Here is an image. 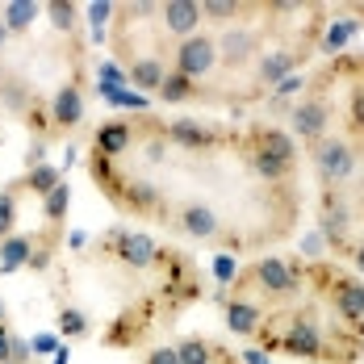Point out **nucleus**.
I'll use <instances>...</instances> for the list:
<instances>
[{
    "label": "nucleus",
    "instance_id": "1",
    "mask_svg": "<svg viewBox=\"0 0 364 364\" xmlns=\"http://www.w3.org/2000/svg\"><path fill=\"white\" fill-rule=\"evenodd\" d=\"M301 281H306V277H301V264L281 259V255L255 259V268L247 272V285H255L264 297H297Z\"/></svg>",
    "mask_w": 364,
    "mask_h": 364
},
{
    "label": "nucleus",
    "instance_id": "2",
    "mask_svg": "<svg viewBox=\"0 0 364 364\" xmlns=\"http://www.w3.org/2000/svg\"><path fill=\"white\" fill-rule=\"evenodd\" d=\"M310 159H314V172L323 184H343L356 176V146L348 139H323V143L310 146Z\"/></svg>",
    "mask_w": 364,
    "mask_h": 364
},
{
    "label": "nucleus",
    "instance_id": "3",
    "mask_svg": "<svg viewBox=\"0 0 364 364\" xmlns=\"http://www.w3.org/2000/svg\"><path fill=\"white\" fill-rule=\"evenodd\" d=\"M277 348L289 352V356H301V360H318L327 343H323V331L314 323V310H293L289 327L277 339Z\"/></svg>",
    "mask_w": 364,
    "mask_h": 364
},
{
    "label": "nucleus",
    "instance_id": "4",
    "mask_svg": "<svg viewBox=\"0 0 364 364\" xmlns=\"http://www.w3.org/2000/svg\"><path fill=\"white\" fill-rule=\"evenodd\" d=\"M218 68V42L210 34H193V38H184L181 46L172 50V72H181L188 75L193 84L201 80V75H210Z\"/></svg>",
    "mask_w": 364,
    "mask_h": 364
},
{
    "label": "nucleus",
    "instance_id": "5",
    "mask_svg": "<svg viewBox=\"0 0 364 364\" xmlns=\"http://www.w3.org/2000/svg\"><path fill=\"white\" fill-rule=\"evenodd\" d=\"M327 126H331V105L323 97H301L297 105L289 109V134L301 139V143H323L327 139Z\"/></svg>",
    "mask_w": 364,
    "mask_h": 364
},
{
    "label": "nucleus",
    "instance_id": "6",
    "mask_svg": "<svg viewBox=\"0 0 364 364\" xmlns=\"http://www.w3.org/2000/svg\"><path fill=\"white\" fill-rule=\"evenodd\" d=\"M105 252L117 255V259H122L126 268H139V272H146L151 264H159V259H164V252H159V247H155V243H151L146 235L122 230V226L105 235Z\"/></svg>",
    "mask_w": 364,
    "mask_h": 364
},
{
    "label": "nucleus",
    "instance_id": "7",
    "mask_svg": "<svg viewBox=\"0 0 364 364\" xmlns=\"http://www.w3.org/2000/svg\"><path fill=\"white\" fill-rule=\"evenodd\" d=\"M164 139L172 146H181V151H214L222 143V130L197 122V117H176V122L164 126Z\"/></svg>",
    "mask_w": 364,
    "mask_h": 364
},
{
    "label": "nucleus",
    "instance_id": "8",
    "mask_svg": "<svg viewBox=\"0 0 364 364\" xmlns=\"http://www.w3.org/2000/svg\"><path fill=\"white\" fill-rule=\"evenodd\" d=\"M80 122H84V88H80L75 80H68V84L50 97V130H55V134H68Z\"/></svg>",
    "mask_w": 364,
    "mask_h": 364
},
{
    "label": "nucleus",
    "instance_id": "9",
    "mask_svg": "<svg viewBox=\"0 0 364 364\" xmlns=\"http://www.w3.org/2000/svg\"><path fill=\"white\" fill-rule=\"evenodd\" d=\"M214 42H218V63H226V68H243V63L259 59V34L247 26H230Z\"/></svg>",
    "mask_w": 364,
    "mask_h": 364
},
{
    "label": "nucleus",
    "instance_id": "10",
    "mask_svg": "<svg viewBox=\"0 0 364 364\" xmlns=\"http://www.w3.org/2000/svg\"><path fill=\"white\" fill-rule=\"evenodd\" d=\"M159 21H164L168 34H176L181 42L193 38L201 30V0H164L159 4Z\"/></svg>",
    "mask_w": 364,
    "mask_h": 364
},
{
    "label": "nucleus",
    "instance_id": "11",
    "mask_svg": "<svg viewBox=\"0 0 364 364\" xmlns=\"http://www.w3.org/2000/svg\"><path fill=\"white\" fill-rule=\"evenodd\" d=\"M331 306H335V314L343 323H364V281H356V277H335Z\"/></svg>",
    "mask_w": 364,
    "mask_h": 364
},
{
    "label": "nucleus",
    "instance_id": "12",
    "mask_svg": "<svg viewBox=\"0 0 364 364\" xmlns=\"http://www.w3.org/2000/svg\"><path fill=\"white\" fill-rule=\"evenodd\" d=\"M176 222H181L184 235H193V239H218L222 235L218 214H214V205H205V201H184Z\"/></svg>",
    "mask_w": 364,
    "mask_h": 364
},
{
    "label": "nucleus",
    "instance_id": "13",
    "mask_svg": "<svg viewBox=\"0 0 364 364\" xmlns=\"http://www.w3.org/2000/svg\"><path fill=\"white\" fill-rule=\"evenodd\" d=\"M126 146H134V130H130V122H101V126H97V134H92V155H101V159H117Z\"/></svg>",
    "mask_w": 364,
    "mask_h": 364
},
{
    "label": "nucleus",
    "instance_id": "14",
    "mask_svg": "<svg viewBox=\"0 0 364 364\" xmlns=\"http://www.w3.org/2000/svg\"><path fill=\"white\" fill-rule=\"evenodd\" d=\"M264 306H255V301H243V297H235L230 306H226V327L235 331V335H243V339H252L264 331Z\"/></svg>",
    "mask_w": 364,
    "mask_h": 364
},
{
    "label": "nucleus",
    "instance_id": "15",
    "mask_svg": "<svg viewBox=\"0 0 364 364\" xmlns=\"http://www.w3.org/2000/svg\"><path fill=\"white\" fill-rule=\"evenodd\" d=\"M126 80H130L134 88L159 92V84L168 80V63H164L159 55H139V59H130V63H126Z\"/></svg>",
    "mask_w": 364,
    "mask_h": 364
},
{
    "label": "nucleus",
    "instance_id": "16",
    "mask_svg": "<svg viewBox=\"0 0 364 364\" xmlns=\"http://www.w3.org/2000/svg\"><path fill=\"white\" fill-rule=\"evenodd\" d=\"M348 226H352V214H348V205L343 201H331L323 205V214H318V235L327 239L331 247H343V239H348Z\"/></svg>",
    "mask_w": 364,
    "mask_h": 364
},
{
    "label": "nucleus",
    "instance_id": "17",
    "mask_svg": "<svg viewBox=\"0 0 364 364\" xmlns=\"http://www.w3.org/2000/svg\"><path fill=\"white\" fill-rule=\"evenodd\" d=\"M30 252H34V235H9V239H0V272L4 277H13V272H21L26 264H30Z\"/></svg>",
    "mask_w": 364,
    "mask_h": 364
},
{
    "label": "nucleus",
    "instance_id": "18",
    "mask_svg": "<svg viewBox=\"0 0 364 364\" xmlns=\"http://www.w3.org/2000/svg\"><path fill=\"white\" fill-rule=\"evenodd\" d=\"M293 72H297V55H293V50H268V55L255 59V75H259L268 88H277V84Z\"/></svg>",
    "mask_w": 364,
    "mask_h": 364
},
{
    "label": "nucleus",
    "instance_id": "19",
    "mask_svg": "<svg viewBox=\"0 0 364 364\" xmlns=\"http://www.w3.org/2000/svg\"><path fill=\"white\" fill-rule=\"evenodd\" d=\"M255 146H264L268 155H277V159H285V164H297V139H293L289 130H277V126H259L252 134Z\"/></svg>",
    "mask_w": 364,
    "mask_h": 364
},
{
    "label": "nucleus",
    "instance_id": "20",
    "mask_svg": "<svg viewBox=\"0 0 364 364\" xmlns=\"http://www.w3.org/2000/svg\"><path fill=\"white\" fill-rule=\"evenodd\" d=\"M247 164H252V172H255V176H259V181H268V184L285 181V176L293 172V164L277 159V155H268L264 146H255V143H247Z\"/></svg>",
    "mask_w": 364,
    "mask_h": 364
},
{
    "label": "nucleus",
    "instance_id": "21",
    "mask_svg": "<svg viewBox=\"0 0 364 364\" xmlns=\"http://www.w3.org/2000/svg\"><path fill=\"white\" fill-rule=\"evenodd\" d=\"M38 17H42V4H34V0H9V4H0V21L9 26V34H26Z\"/></svg>",
    "mask_w": 364,
    "mask_h": 364
},
{
    "label": "nucleus",
    "instance_id": "22",
    "mask_svg": "<svg viewBox=\"0 0 364 364\" xmlns=\"http://www.w3.org/2000/svg\"><path fill=\"white\" fill-rule=\"evenodd\" d=\"M68 205H72V184L63 181L55 193H46L42 197V218L50 230H63V218H68Z\"/></svg>",
    "mask_w": 364,
    "mask_h": 364
},
{
    "label": "nucleus",
    "instance_id": "23",
    "mask_svg": "<svg viewBox=\"0 0 364 364\" xmlns=\"http://www.w3.org/2000/svg\"><path fill=\"white\" fill-rule=\"evenodd\" d=\"M197 97V84L181 72H168V80L159 84V101L164 105H184V101H193Z\"/></svg>",
    "mask_w": 364,
    "mask_h": 364
},
{
    "label": "nucleus",
    "instance_id": "24",
    "mask_svg": "<svg viewBox=\"0 0 364 364\" xmlns=\"http://www.w3.org/2000/svg\"><path fill=\"white\" fill-rule=\"evenodd\" d=\"M176 356H181V364H214V356H218V348H214L210 339L193 335V339H184V343H176Z\"/></svg>",
    "mask_w": 364,
    "mask_h": 364
},
{
    "label": "nucleus",
    "instance_id": "25",
    "mask_svg": "<svg viewBox=\"0 0 364 364\" xmlns=\"http://www.w3.org/2000/svg\"><path fill=\"white\" fill-rule=\"evenodd\" d=\"M356 30H360L356 21L339 17V21H331V26H327V34H323V42H318V46H323L327 55H339V50H343V46L352 42V34H356Z\"/></svg>",
    "mask_w": 364,
    "mask_h": 364
},
{
    "label": "nucleus",
    "instance_id": "26",
    "mask_svg": "<svg viewBox=\"0 0 364 364\" xmlns=\"http://www.w3.org/2000/svg\"><path fill=\"white\" fill-rule=\"evenodd\" d=\"M59 184H63V181H59V168H50V164H38V168H30V176H26V188L38 193V197L55 193Z\"/></svg>",
    "mask_w": 364,
    "mask_h": 364
},
{
    "label": "nucleus",
    "instance_id": "27",
    "mask_svg": "<svg viewBox=\"0 0 364 364\" xmlns=\"http://www.w3.org/2000/svg\"><path fill=\"white\" fill-rule=\"evenodd\" d=\"M239 0H201V21H239Z\"/></svg>",
    "mask_w": 364,
    "mask_h": 364
},
{
    "label": "nucleus",
    "instance_id": "28",
    "mask_svg": "<svg viewBox=\"0 0 364 364\" xmlns=\"http://www.w3.org/2000/svg\"><path fill=\"white\" fill-rule=\"evenodd\" d=\"M59 335H68V339H84V335H88V318H84V310L63 306V310H59Z\"/></svg>",
    "mask_w": 364,
    "mask_h": 364
},
{
    "label": "nucleus",
    "instance_id": "29",
    "mask_svg": "<svg viewBox=\"0 0 364 364\" xmlns=\"http://www.w3.org/2000/svg\"><path fill=\"white\" fill-rule=\"evenodd\" d=\"M13 222H17V188H0V239L13 235Z\"/></svg>",
    "mask_w": 364,
    "mask_h": 364
},
{
    "label": "nucleus",
    "instance_id": "30",
    "mask_svg": "<svg viewBox=\"0 0 364 364\" xmlns=\"http://www.w3.org/2000/svg\"><path fill=\"white\" fill-rule=\"evenodd\" d=\"M42 13H50V26H55V30H72L75 26V4L72 0H50V4H42Z\"/></svg>",
    "mask_w": 364,
    "mask_h": 364
},
{
    "label": "nucleus",
    "instance_id": "31",
    "mask_svg": "<svg viewBox=\"0 0 364 364\" xmlns=\"http://www.w3.org/2000/svg\"><path fill=\"white\" fill-rule=\"evenodd\" d=\"M84 13H88V21H92V38L101 42L105 26H109V21H113V13H117V4H109V0H97V4H88Z\"/></svg>",
    "mask_w": 364,
    "mask_h": 364
},
{
    "label": "nucleus",
    "instance_id": "32",
    "mask_svg": "<svg viewBox=\"0 0 364 364\" xmlns=\"http://www.w3.org/2000/svg\"><path fill=\"white\" fill-rule=\"evenodd\" d=\"M348 126H352V134H364V84L352 88V101H348Z\"/></svg>",
    "mask_w": 364,
    "mask_h": 364
},
{
    "label": "nucleus",
    "instance_id": "33",
    "mask_svg": "<svg viewBox=\"0 0 364 364\" xmlns=\"http://www.w3.org/2000/svg\"><path fill=\"white\" fill-rule=\"evenodd\" d=\"M214 277H218V285H235V277H239V264H235V255H214Z\"/></svg>",
    "mask_w": 364,
    "mask_h": 364
},
{
    "label": "nucleus",
    "instance_id": "34",
    "mask_svg": "<svg viewBox=\"0 0 364 364\" xmlns=\"http://www.w3.org/2000/svg\"><path fill=\"white\" fill-rule=\"evenodd\" d=\"M30 348H34V356H55L63 343H59V335H55V331H42V335L30 339Z\"/></svg>",
    "mask_w": 364,
    "mask_h": 364
},
{
    "label": "nucleus",
    "instance_id": "35",
    "mask_svg": "<svg viewBox=\"0 0 364 364\" xmlns=\"http://www.w3.org/2000/svg\"><path fill=\"white\" fill-rule=\"evenodd\" d=\"M0 97H4V105H9V109H26V88H21V84H17V80H9V84H4V88H0Z\"/></svg>",
    "mask_w": 364,
    "mask_h": 364
},
{
    "label": "nucleus",
    "instance_id": "36",
    "mask_svg": "<svg viewBox=\"0 0 364 364\" xmlns=\"http://www.w3.org/2000/svg\"><path fill=\"white\" fill-rule=\"evenodd\" d=\"M143 364H181V356H176V348H172V343H159V348H151V352H146Z\"/></svg>",
    "mask_w": 364,
    "mask_h": 364
},
{
    "label": "nucleus",
    "instance_id": "37",
    "mask_svg": "<svg viewBox=\"0 0 364 364\" xmlns=\"http://www.w3.org/2000/svg\"><path fill=\"white\" fill-rule=\"evenodd\" d=\"M109 105H122V109H146V97H139V92H113L109 97Z\"/></svg>",
    "mask_w": 364,
    "mask_h": 364
},
{
    "label": "nucleus",
    "instance_id": "38",
    "mask_svg": "<svg viewBox=\"0 0 364 364\" xmlns=\"http://www.w3.org/2000/svg\"><path fill=\"white\" fill-rule=\"evenodd\" d=\"M323 243H327V239H323L318 230H310V235L301 239V259H318V255H323Z\"/></svg>",
    "mask_w": 364,
    "mask_h": 364
},
{
    "label": "nucleus",
    "instance_id": "39",
    "mask_svg": "<svg viewBox=\"0 0 364 364\" xmlns=\"http://www.w3.org/2000/svg\"><path fill=\"white\" fill-rule=\"evenodd\" d=\"M301 84H306V80H301V75L293 72V75H285V80H281V84L272 88V97H277V101H289V97L297 92V88H301Z\"/></svg>",
    "mask_w": 364,
    "mask_h": 364
},
{
    "label": "nucleus",
    "instance_id": "40",
    "mask_svg": "<svg viewBox=\"0 0 364 364\" xmlns=\"http://www.w3.org/2000/svg\"><path fill=\"white\" fill-rule=\"evenodd\" d=\"M9 360H17V364L34 360V348H30V339H26V335H13V356H9Z\"/></svg>",
    "mask_w": 364,
    "mask_h": 364
},
{
    "label": "nucleus",
    "instance_id": "41",
    "mask_svg": "<svg viewBox=\"0 0 364 364\" xmlns=\"http://www.w3.org/2000/svg\"><path fill=\"white\" fill-rule=\"evenodd\" d=\"M9 356H13V331L0 327V364L9 360Z\"/></svg>",
    "mask_w": 364,
    "mask_h": 364
},
{
    "label": "nucleus",
    "instance_id": "42",
    "mask_svg": "<svg viewBox=\"0 0 364 364\" xmlns=\"http://www.w3.org/2000/svg\"><path fill=\"white\" fill-rule=\"evenodd\" d=\"M42 155H46V143L38 139V143L30 146V155H26V164H30V168H38V164H42Z\"/></svg>",
    "mask_w": 364,
    "mask_h": 364
},
{
    "label": "nucleus",
    "instance_id": "43",
    "mask_svg": "<svg viewBox=\"0 0 364 364\" xmlns=\"http://www.w3.org/2000/svg\"><path fill=\"white\" fill-rule=\"evenodd\" d=\"M63 243H72V252H84V243H88V235H84V230H72V235H68Z\"/></svg>",
    "mask_w": 364,
    "mask_h": 364
},
{
    "label": "nucleus",
    "instance_id": "44",
    "mask_svg": "<svg viewBox=\"0 0 364 364\" xmlns=\"http://www.w3.org/2000/svg\"><path fill=\"white\" fill-rule=\"evenodd\" d=\"M243 360H247V364H272L264 352H255V348H247V352H243Z\"/></svg>",
    "mask_w": 364,
    "mask_h": 364
},
{
    "label": "nucleus",
    "instance_id": "45",
    "mask_svg": "<svg viewBox=\"0 0 364 364\" xmlns=\"http://www.w3.org/2000/svg\"><path fill=\"white\" fill-rule=\"evenodd\" d=\"M68 360H72V352H68V343H63V348H59V352L50 356V364H68Z\"/></svg>",
    "mask_w": 364,
    "mask_h": 364
},
{
    "label": "nucleus",
    "instance_id": "46",
    "mask_svg": "<svg viewBox=\"0 0 364 364\" xmlns=\"http://www.w3.org/2000/svg\"><path fill=\"white\" fill-rule=\"evenodd\" d=\"M352 259H356V268H360V272H364V239H360V243H356V247H352Z\"/></svg>",
    "mask_w": 364,
    "mask_h": 364
},
{
    "label": "nucleus",
    "instance_id": "47",
    "mask_svg": "<svg viewBox=\"0 0 364 364\" xmlns=\"http://www.w3.org/2000/svg\"><path fill=\"white\" fill-rule=\"evenodd\" d=\"M4 42H9V26H4V21H0V46H4Z\"/></svg>",
    "mask_w": 364,
    "mask_h": 364
},
{
    "label": "nucleus",
    "instance_id": "48",
    "mask_svg": "<svg viewBox=\"0 0 364 364\" xmlns=\"http://www.w3.org/2000/svg\"><path fill=\"white\" fill-rule=\"evenodd\" d=\"M4 314H9V310H4V297H0V327H4Z\"/></svg>",
    "mask_w": 364,
    "mask_h": 364
},
{
    "label": "nucleus",
    "instance_id": "49",
    "mask_svg": "<svg viewBox=\"0 0 364 364\" xmlns=\"http://www.w3.org/2000/svg\"><path fill=\"white\" fill-rule=\"evenodd\" d=\"M4 364H17V360H4Z\"/></svg>",
    "mask_w": 364,
    "mask_h": 364
},
{
    "label": "nucleus",
    "instance_id": "50",
    "mask_svg": "<svg viewBox=\"0 0 364 364\" xmlns=\"http://www.w3.org/2000/svg\"><path fill=\"white\" fill-rule=\"evenodd\" d=\"M360 72H364V63H360Z\"/></svg>",
    "mask_w": 364,
    "mask_h": 364
}]
</instances>
